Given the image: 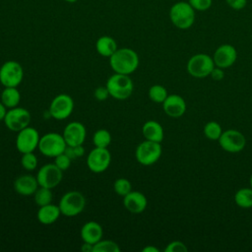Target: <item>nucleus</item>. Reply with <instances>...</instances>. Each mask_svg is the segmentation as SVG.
<instances>
[{
	"mask_svg": "<svg viewBox=\"0 0 252 252\" xmlns=\"http://www.w3.org/2000/svg\"><path fill=\"white\" fill-rule=\"evenodd\" d=\"M109 65L114 73L130 75L134 73L139 66V56L137 52L131 48H117L109 57Z\"/></svg>",
	"mask_w": 252,
	"mask_h": 252,
	"instance_id": "nucleus-1",
	"label": "nucleus"
},
{
	"mask_svg": "<svg viewBox=\"0 0 252 252\" xmlns=\"http://www.w3.org/2000/svg\"><path fill=\"white\" fill-rule=\"evenodd\" d=\"M195 10L189 2H176L169 10V19L173 26L179 30H187L191 28L195 22Z\"/></svg>",
	"mask_w": 252,
	"mask_h": 252,
	"instance_id": "nucleus-2",
	"label": "nucleus"
},
{
	"mask_svg": "<svg viewBox=\"0 0 252 252\" xmlns=\"http://www.w3.org/2000/svg\"><path fill=\"white\" fill-rule=\"evenodd\" d=\"M109 95L115 99L123 100L128 98L134 90V84L129 75L114 73L111 75L105 85Z\"/></svg>",
	"mask_w": 252,
	"mask_h": 252,
	"instance_id": "nucleus-3",
	"label": "nucleus"
},
{
	"mask_svg": "<svg viewBox=\"0 0 252 252\" xmlns=\"http://www.w3.org/2000/svg\"><path fill=\"white\" fill-rule=\"evenodd\" d=\"M58 206L61 215L65 217H75L84 211L86 198L79 191H69L61 197Z\"/></svg>",
	"mask_w": 252,
	"mask_h": 252,
	"instance_id": "nucleus-4",
	"label": "nucleus"
},
{
	"mask_svg": "<svg viewBox=\"0 0 252 252\" xmlns=\"http://www.w3.org/2000/svg\"><path fill=\"white\" fill-rule=\"evenodd\" d=\"M66 146L67 144L62 135L56 132H49L40 137L37 149L43 156L55 158L64 153Z\"/></svg>",
	"mask_w": 252,
	"mask_h": 252,
	"instance_id": "nucleus-5",
	"label": "nucleus"
},
{
	"mask_svg": "<svg viewBox=\"0 0 252 252\" xmlns=\"http://www.w3.org/2000/svg\"><path fill=\"white\" fill-rule=\"evenodd\" d=\"M215 62L213 57L205 53H198L193 55L187 62V72L195 78H205L210 76L211 72L215 68Z\"/></svg>",
	"mask_w": 252,
	"mask_h": 252,
	"instance_id": "nucleus-6",
	"label": "nucleus"
},
{
	"mask_svg": "<svg viewBox=\"0 0 252 252\" xmlns=\"http://www.w3.org/2000/svg\"><path fill=\"white\" fill-rule=\"evenodd\" d=\"M160 143L145 140L138 145L135 151V158L142 165H152L156 163L161 156Z\"/></svg>",
	"mask_w": 252,
	"mask_h": 252,
	"instance_id": "nucleus-7",
	"label": "nucleus"
},
{
	"mask_svg": "<svg viewBox=\"0 0 252 252\" xmlns=\"http://www.w3.org/2000/svg\"><path fill=\"white\" fill-rule=\"evenodd\" d=\"M24 78L22 65L14 60L4 62L0 67V83L4 87H18Z\"/></svg>",
	"mask_w": 252,
	"mask_h": 252,
	"instance_id": "nucleus-8",
	"label": "nucleus"
},
{
	"mask_svg": "<svg viewBox=\"0 0 252 252\" xmlns=\"http://www.w3.org/2000/svg\"><path fill=\"white\" fill-rule=\"evenodd\" d=\"M31 118V113L28 109L16 106L7 110L3 121L9 130L19 132L22 129L30 126Z\"/></svg>",
	"mask_w": 252,
	"mask_h": 252,
	"instance_id": "nucleus-9",
	"label": "nucleus"
},
{
	"mask_svg": "<svg viewBox=\"0 0 252 252\" xmlns=\"http://www.w3.org/2000/svg\"><path fill=\"white\" fill-rule=\"evenodd\" d=\"M74 109V100L67 94L56 95L50 102L49 114L56 120H64L68 118Z\"/></svg>",
	"mask_w": 252,
	"mask_h": 252,
	"instance_id": "nucleus-10",
	"label": "nucleus"
},
{
	"mask_svg": "<svg viewBox=\"0 0 252 252\" xmlns=\"http://www.w3.org/2000/svg\"><path fill=\"white\" fill-rule=\"evenodd\" d=\"M38 131L31 126H28L18 132L16 137V148L21 154L34 152L39 143Z\"/></svg>",
	"mask_w": 252,
	"mask_h": 252,
	"instance_id": "nucleus-11",
	"label": "nucleus"
},
{
	"mask_svg": "<svg viewBox=\"0 0 252 252\" xmlns=\"http://www.w3.org/2000/svg\"><path fill=\"white\" fill-rule=\"evenodd\" d=\"M111 162V155L107 148L94 147L88 155L87 165L88 168L94 172L100 173L106 170Z\"/></svg>",
	"mask_w": 252,
	"mask_h": 252,
	"instance_id": "nucleus-12",
	"label": "nucleus"
},
{
	"mask_svg": "<svg viewBox=\"0 0 252 252\" xmlns=\"http://www.w3.org/2000/svg\"><path fill=\"white\" fill-rule=\"evenodd\" d=\"M218 141L222 150L232 154L241 152L246 145V139L244 135L234 129L223 131Z\"/></svg>",
	"mask_w": 252,
	"mask_h": 252,
	"instance_id": "nucleus-13",
	"label": "nucleus"
},
{
	"mask_svg": "<svg viewBox=\"0 0 252 252\" xmlns=\"http://www.w3.org/2000/svg\"><path fill=\"white\" fill-rule=\"evenodd\" d=\"M63 171L55 165V163H46L42 165L37 173L36 179L39 186L53 189L56 187L62 180Z\"/></svg>",
	"mask_w": 252,
	"mask_h": 252,
	"instance_id": "nucleus-14",
	"label": "nucleus"
},
{
	"mask_svg": "<svg viewBox=\"0 0 252 252\" xmlns=\"http://www.w3.org/2000/svg\"><path fill=\"white\" fill-rule=\"evenodd\" d=\"M62 136L67 145H83L87 137V130L83 123L79 121H72L66 125Z\"/></svg>",
	"mask_w": 252,
	"mask_h": 252,
	"instance_id": "nucleus-15",
	"label": "nucleus"
},
{
	"mask_svg": "<svg viewBox=\"0 0 252 252\" xmlns=\"http://www.w3.org/2000/svg\"><path fill=\"white\" fill-rule=\"evenodd\" d=\"M215 65L220 68H228L234 64L237 59V51L231 44L220 45L213 56Z\"/></svg>",
	"mask_w": 252,
	"mask_h": 252,
	"instance_id": "nucleus-16",
	"label": "nucleus"
},
{
	"mask_svg": "<svg viewBox=\"0 0 252 252\" xmlns=\"http://www.w3.org/2000/svg\"><path fill=\"white\" fill-rule=\"evenodd\" d=\"M162 108L169 117L179 118L186 111V102L184 98L178 94H168L162 102Z\"/></svg>",
	"mask_w": 252,
	"mask_h": 252,
	"instance_id": "nucleus-17",
	"label": "nucleus"
},
{
	"mask_svg": "<svg viewBox=\"0 0 252 252\" xmlns=\"http://www.w3.org/2000/svg\"><path fill=\"white\" fill-rule=\"evenodd\" d=\"M123 205L128 212L132 214H141L146 210L148 200L142 192L130 191L123 197Z\"/></svg>",
	"mask_w": 252,
	"mask_h": 252,
	"instance_id": "nucleus-18",
	"label": "nucleus"
},
{
	"mask_svg": "<svg viewBox=\"0 0 252 252\" xmlns=\"http://www.w3.org/2000/svg\"><path fill=\"white\" fill-rule=\"evenodd\" d=\"M38 187L39 185L36 177L30 174L21 175L14 181L15 191L22 196L33 195Z\"/></svg>",
	"mask_w": 252,
	"mask_h": 252,
	"instance_id": "nucleus-19",
	"label": "nucleus"
},
{
	"mask_svg": "<svg viewBox=\"0 0 252 252\" xmlns=\"http://www.w3.org/2000/svg\"><path fill=\"white\" fill-rule=\"evenodd\" d=\"M103 230L101 225L94 221V220H90L87 221L80 230V235L81 238L84 242H88L91 244H95L97 241H99L102 237Z\"/></svg>",
	"mask_w": 252,
	"mask_h": 252,
	"instance_id": "nucleus-20",
	"label": "nucleus"
},
{
	"mask_svg": "<svg viewBox=\"0 0 252 252\" xmlns=\"http://www.w3.org/2000/svg\"><path fill=\"white\" fill-rule=\"evenodd\" d=\"M142 134L145 140L158 143H160L164 137L162 126L155 120H149L144 123L142 126Z\"/></svg>",
	"mask_w": 252,
	"mask_h": 252,
	"instance_id": "nucleus-21",
	"label": "nucleus"
},
{
	"mask_svg": "<svg viewBox=\"0 0 252 252\" xmlns=\"http://www.w3.org/2000/svg\"><path fill=\"white\" fill-rule=\"evenodd\" d=\"M60 215H61V212H60L59 206L53 205L50 203L48 205L39 207L36 213V218L38 221L42 224H51L58 220Z\"/></svg>",
	"mask_w": 252,
	"mask_h": 252,
	"instance_id": "nucleus-22",
	"label": "nucleus"
},
{
	"mask_svg": "<svg viewBox=\"0 0 252 252\" xmlns=\"http://www.w3.org/2000/svg\"><path fill=\"white\" fill-rule=\"evenodd\" d=\"M97 53L103 57H110L117 50V43L111 36L102 35L95 42Z\"/></svg>",
	"mask_w": 252,
	"mask_h": 252,
	"instance_id": "nucleus-23",
	"label": "nucleus"
},
{
	"mask_svg": "<svg viewBox=\"0 0 252 252\" xmlns=\"http://www.w3.org/2000/svg\"><path fill=\"white\" fill-rule=\"evenodd\" d=\"M21 100V94L17 87H5L1 93V101L7 108L18 106Z\"/></svg>",
	"mask_w": 252,
	"mask_h": 252,
	"instance_id": "nucleus-24",
	"label": "nucleus"
},
{
	"mask_svg": "<svg viewBox=\"0 0 252 252\" xmlns=\"http://www.w3.org/2000/svg\"><path fill=\"white\" fill-rule=\"evenodd\" d=\"M234 201L240 208H252V188L239 189L234 195Z\"/></svg>",
	"mask_w": 252,
	"mask_h": 252,
	"instance_id": "nucleus-25",
	"label": "nucleus"
},
{
	"mask_svg": "<svg viewBox=\"0 0 252 252\" xmlns=\"http://www.w3.org/2000/svg\"><path fill=\"white\" fill-rule=\"evenodd\" d=\"M52 196L51 189L39 186L33 194V200L38 207H41L50 204L52 201Z\"/></svg>",
	"mask_w": 252,
	"mask_h": 252,
	"instance_id": "nucleus-26",
	"label": "nucleus"
},
{
	"mask_svg": "<svg viewBox=\"0 0 252 252\" xmlns=\"http://www.w3.org/2000/svg\"><path fill=\"white\" fill-rule=\"evenodd\" d=\"M93 142L94 147L107 148L111 143V134L105 129H98L94 133Z\"/></svg>",
	"mask_w": 252,
	"mask_h": 252,
	"instance_id": "nucleus-27",
	"label": "nucleus"
},
{
	"mask_svg": "<svg viewBox=\"0 0 252 252\" xmlns=\"http://www.w3.org/2000/svg\"><path fill=\"white\" fill-rule=\"evenodd\" d=\"M148 94L150 99L156 103H162L168 95L166 89L161 85H153L149 89Z\"/></svg>",
	"mask_w": 252,
	"mask_h": 252,
	"instance_id": "nucleus-28",
	"label": "nucleus"
},
{
	"mask_svg": "<svg viewBox=\"0 0 252 252\" xmlns=\"http://www.w3.org/2000/svg\"><path fill=\"white\" fill-rule=\"evenodd\" d=\"M222 133V129L220 125L216 122V121H210L204 126V135L209 139V140H219Z\"/></svg>",
	"mask_w": 252,
	"mask_h": 252,
	"instance_id": "nucleus-29",
	"label": "nucleus"
},
{
	"mask_svg": "<svg viewBox=\"0 0 252 252\" xmlns=\"http://www.w3.org/2000/svg\"><path fill=\"white\" fill-rule=\"evenodd\" d=\"M94 252H119L120 247L112 240H99L94 244Z\"/></svg>",
	"mask_w": 252,
	"mask_h": 252,
	"instance_id": "nucleus-30",
	"label": "nucleus"
},
{
	"mask_svg": "<svg viewBox=\"0 0 252 252\" xmlns=\"http://www.w3.org/2000/svg\"><path fill=\"white\" fill-rule=\"evenodd\" d=\"M113 189L117 195L124 197L130 191H132V185H131V182L127 178L120 177L114 181Z\"/></svg>",
	"mask_w": 252,
	"mask_h": 252,
	"instance_id": "nucleus-31",
	"label": "nucleus"
},
{
	"mask_svg": "<svg viewBox=\"0 0 252 252\" xmlns=\"http://www.w3.org/2000/svg\"><path fill=\"white\" fill-rule=\"evenodd\" d=\"M21 164L28 171L34 170L35 167L37 166V158L34 155V153L33 152H30V153L22 154Z\"/></svg>",
	"mask_w": 252,
	"mask_h": 252,
	"instance_id": "nucleus-32",
	"label": "nucleus"
},
{
	"mask_svg": "<svg viewBox=\"0 0 252 252\" xmlns=\"http://www.w3.org/2000/svg\"><path fill=\"white\" fill-rule=\"evenodd\" d=\"M64 153L72 159H77L79 158H81L84 154H85V148L83 147V145H74V146H70L67 145L65 148Z\"/></svg>",
	"mask_w": 252,
	"mask_h": 252,
	"instance_id": "nucleus-33",
	"label": "nucleus"
},
{
	"mask_svg": "<svg viewBox=\"0 0 252 252\" xmlns=\"http://www.w3.org/2000/svg\"><path fill=\"white\" fill-rule=\"evenodd\" d=\"M71 162H72V159L65 153H62L54 158L55 165L59 167L62 171L68 169L71 165Z\"/></svg>",
	"mask_w": 252,
	"mask_h": 252,
	"instance_id": "nucleus-34",
	"label": "nucleus"
},
{
	"mask_svg": "<svg viewBox=\"0 0 252 252\" xmlns=\"http://www.w3.org/2000/svg\"><path fill=\"white\" fill-rule=\"evenodd\" d=\"M189 4L195 11H206L211 8L213 0H189Z\"/></svg>",
	"mask_w": 252,
	"mask_h": 252,
	"instance_id": "nucleus-35",
	"label": "nucleus"
},
{
	"mask_svg": "<svg viewBox=\"0 0 252 252\" xmlns=\"http://www.w3.org/2000/svg\"><path fill=\"white\" fill-rule=\"evenodd\" d=\"M188 249L186 245L178 240L171 241L167 244V246L164 248V252H186Z\"/></svg>",
	"mask_w": 252,
	"mask_h": 252,
	"instance_id": "nucleus-36",
	"label": "nucleus"
},
{
	"mask_svg": "<svg viewBox=\"0 0 252 252\" xmlns=\"http://www.w3.org/2000/svg\"><path fill=\"white\" fill-rule=\"evenodd\" d=\"M94 96L96 100L103 101L110 95H109V93H108L106 87H97L94 92Z\"/></svg>",
	"mask_w": 252,
	"mask_h": 252,
	"instance_id": "nucleus-37",
	"label": "nucleus"
},
{
	"mask_svg": "<svg viewBox=\"0 0 252 252\" xmlns=\"http://www.w3.org/2000/svg\"><path fill=\"white\" fill-rule=\"evenodd\" d=\"M225 2L233 10H241L247 4V0H225Z\"/></svg>",
	"mask_w": 252,
	"mask_h": 252,
	"instance_id": "nucleus-38",
	"label": "nucleus"
},
{
	"mask_svg": "<svg viewBox=\"0 0 252 252\" xmlns=\"http://www.w3.org/2000/svg\"><path fill=\"white\" fill-rule=\"evenodd\" d=\"M210 76L212 77L213 80L215 81H220L224 78V73L222 71V68H220V67H217L215 66V68L213 69V71L211 72Z\"/></svg>",
	"mask_w": 252,
	"mask_h": 252,
	"instance_id": "nucleus-39",
	"label": "nucleus"
},
{
	"mask_svg": "<svg viewBox=\"0 0 252 252\" xmlns=\"http://www.w3.org/2000/svg\"><path fill=\"white\" fill-rule=\"evenodd\" d=\"M94 244L88 243V242H84V244L81 246V250L83 252H94Z\"/></svg>",
	"mask_w": 252,
	"mask_h": 252,
	"instance_id": "nucleus-40",
	"label": "nucleus"
},
{
	"mask_svg": "<svg viewBox=\"0 0 252 252\" xmlns=\"http://www.w3.org/2000/svg\"><path fill=\"white\" fill-rule=\"evenodd\" d=\"M7 113V107L2 103V101L0 100V121L4 120L5 115Z\"/></svg>",
	"mask_w": 252,
	"mask_h": 252,
	"instance_id": "nucleus-41",
	"label": "nucleus"
},
{
	"mask_svg": "<svg viewBox=\"0 0 252 252\" xmlns=\"http://www.w3.org/2000/svg\"><path fill=\"white\" fill-rule=\"evenodd\" d=\"M142 251L143 252H158L159 250H158V248H157V247H155L153 245H148V246L144 247Z\"/></svg>",
	"mask_w": 252,
	"mask_h": 252,
	"instance_id": "nucleus-42",
	"label": "nucleus"
},
{
	"mask_svg": "<svg viewBox=\"0 0 252 252\" xmlns=\"http://www.w3.org/2000/svg\"><path fill=\"white\" fill-rule=\"evenodd\" d=\"M65 1H67V2H70V3H73V2H76L77 0H65Z\"/></svg>",
	"mask_w": 252,
	"mask_h": 252,
	"instance_id": "nucleus-43",
	"label": "nucleus"
},
{
	"mask_svg": "<svg viewBox=\"0 0 252 252\" xmlns=\"http://www.w3.org/2000/svg\"><path fill=\"white\" fill-rule=\"evenodd\" d=\"M250 186H251V188H252V174H251V176H250Z\"/></svg>",
	"mask_w": 252,
	"mask_h": 252,
	"instance_id": "nucleus-44",
	"label": "nucleus"
}]
</instances>
